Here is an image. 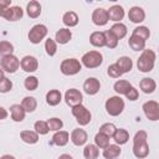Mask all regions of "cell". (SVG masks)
I'll list each match as a JSON object with an SVG mask.
<instances>
[{
    "label": "cell",
    "mask_w": 159,
    "mask_h": 159,
    "mask_svg": "<svg viewBox=\"0 0 159 159\" xmlns=\"http://www.w3.org/2000/svg\"><path fill=\"white\" fill-rule=\"evenodd\" d=\"M144 114L150 120H158L159 119V104L155 101H148L143 104Z\"/></svg>",
    "instance_id": "30bf717a"
},
{
    "label": "cell",
    "mask_w": 159,
    "mask_h": 159,
    "mask_svg": "<svg viewBox=\"0 0 159 159\" xmlns=\"http://www.w3.org/2000/svg\"><path fill=\"white\" fill-rule=\"evenodd\" d=\"M92 21L94 25L97 26H104L107 22H108V14H107V10L102 9V7H98L93 11L92 14Z\"/></svg>",
    "instance_id": "7c38bea8"
},
{
    "label": "cell",
    "mask_w": 159,
    "mask_h": 159,
    "mask_svg": "<svg viewBox=\"0 0 159 159\" xmlns=\"http://www.w3.org/2000/svg\"><path fill=\"white\" fill-rule=\"evenodd\" d=\"M72 114L76 117V119H77L80 125H87L91 122V118H92L91 112L82 104L72 107Z\"/></svg>",
    "instance_id": "8992f818"
},
{
    "label": "cell",
    "mask_w": 159,
    "mask_h": 159,
    "mask_svg": "<svg viewBox=\"0 0 159 159\" xmlns=\"http://www.w3.org/2000/svg\"><path fill=\"white\" fill-rule=\"evenodd\" d=\"M1 78H4V72H2V70H0V80Z\"/></svg>",
    "instance_id": "816d5d0a"
},
{
    "label": "cell",
    "mask_w": 159,
    "mask_h": 159,
    "mask_svg": "<svg viewBox=\"0 0 159 159\" xmlns=\"http://www.w3.org/2000/svg\"><path fill=\"white\" fill-rule=\"evenodd\" d=\"M29 159H30V158H29Z\"/></svg>",
    "instance_id": "f5cc1de1"
},
{
    "label": "cell",
    "mask_w": 159,
    "mask_h": 159,
    "mask_svg": "<svg viewBox=\"0 0 159 159\" xmlns=\"http://www.w3.org/2000/svg\"><path fill=\"white\" fill-rule=\"evenodd\" d=\"M11 88H12V82H11L9 78L4 77V78L0 80V92H1V93H6V92H9Z\"/></svg>",
    "instance_id": "ee69618b"
},
{
    "label": "cell",
    "mask_w": 159,
    "mask_h": 159,
    "mask_svg": "<svg viewBox=\"0 0 159 159\" xmlns=\"http://www.w3.org/2000/svg\"><path fill=\"white\" fill-rule=\"evenodd\" d=\"M155 63V52L153 50H143L142 55L137 61L138 70L142 72H149L153 70Z\"/></svg>",
    "instance_id": "7a4b0ae2"
},
{
    "label": "cell",
    "mask_w": 159,
    "mask_h": 159,
    "mask_svg": "<svg viewBox=\"0 0 159 159\" xmlns=\"http://www.w3.org/2000/svg\"><path fill=\"white\" fill-rule=\"evenodd\" d=\"M47 127H48V130H60L62 127H63V122L60 119V118H50L47 119Z\"/></svg>",
    "instance_id": "f35d334b"
},
{
    "label": "cell",
    "mask_w": 159,
    "mask_h": 159,
    "mask_svg": "<svg viewBox=\"0 0 159 159\" xmlns=\"http://www.w3.org/2000/svg\"><path fill=\"white\" fill-rule=\"evenodd\" d=\"M128 43H129V47L133 51H143L144 47H145V41H143L142 39H139L137 36H133V35L129 37Z\"/></svg>",
    "instance_id": "1f68e13d"
},
{
    "label": "cell",
    "mask_w": 159,
    "mask_h": 159,
    "mask_svg": "<svg viewBox=\"0 0 159 159\" xmlns=\"http://www.w3.org/2000/svg\"><path fill=\"white\" fill-rule=\"evenodd\" d=\"M62 21H63V24H65L66 26L73 27V26H76V25L78 24V16H77V14H76L75 11H67V12L63 15Z\"/></svg>",
    "instance_id": "f546056e"
},
{
    "label": "cell",
    "mask_w": 159,
    "mask_h": 159,
    "mask_svg": "<svg viewBox=\"0 0 159 159\" xmlns=\"http://www.w3.org/2000/svg\"><path fill=\"white\" fill-rule=\"evenodd\" d=\"M71 140L77 147L83 145L87 142V133H86V130L84 129H81V128L73 129L72 133H71Z\"/></svg>",
    "instance_id": "9a60e30c"
},
{
    "label": "cell",
    "mask_w": 159,
    "mask_h": 159,
    "mask_svg": "<svg viewBox=\"0 0 159 159\" xmlns=\"http://www.w3.org/2000/svg\"><path fill=\"white\" fill-rule=\"evenodd\" d=\"M113 139H114V142L117 143V144H125L127 142H128V139H129V133L125 130V129H123V128H119V129H116V132H114V134H113Z\"/></svg>",
    "instance_id": "83f0119b"
},
{
    "label": "cell",
    "mask_w": 159,
    "mask_h": 159,
    "mask_svg": "<svg viewBox=\"0 0 159 159\" xmlns=\"http://www.w3.org/2000/svg\"><path fill=\"white\" fill-rule=\"evenodd\" d=\"M1 67H2V70H5L9 73H14L20 67V61H19V58L16 56L7 55V56H4L2 57V60H1Z\"/></svg>",
    "instance_id": "9c48e42d"
},
{
    "label": "cell",
    "mask_w": 159,
    "mask_h": 159,
    "mask_svg": "<svg viewBox=\"0 0 159 159\" xmlns=\"http://www.w3.org/2000/svg\"><path fill=\"white\" fill-rule=\"evenodd\" d=\"M7 117V111L4 107H0V119H5Z\"/></svg>",
    "instance_id": "c3c4849f"
},
{
    "label": "cell",
    "mask_w": 159,
    "mask_h": 159,
    "mask_svg": "<svg viewBox=\"0 0 159 159\" xmlns=\"http://www.w3.org/2000/svg\"><path fill=\"white\" fill-rule=\"evenodd\" d=\"M26 11H27V15L32 19H36L37 16H40L41 14V5L39 1H30L26 6Z\"/></svg>",
    "instance_id": "cb8c5ba5"
},
{
    "label": "cell",
    "mask_w": 159,
    "mask_h": 159,
    "mask_svg": "<svg viewBox=\"0 0 159 159\" xmlns=\"http://www.w3.org/2000/svg\"><path fill=\"white\" fill-rule=\"evenodd\" d=\"M12 51H14L12 43H10L9 41H1L0 42V53L1 55H4V56L12 55Z\"/></svg>",
    "instance_id": "60d3db41"
},
{
    "label": "cell",
    "mask_w": 159,
    "mask_h": 159,
    "mask_svg": "<svg viewBox=\"0 0 159 159\" xmlns=\"http://www.w3.org/2000/svg\"><path fill=\"white\" fill-rule=\"evenodd\" d=\"M82 93L76 89V88H70L66 93H65V101L68 106L71 107H75V106H78V104H82Z\"/></svg>",
    "instance_id": "8fae6325"
},
{
    "label": "cell",
    "mask_w": 159,
    "mask_h": 159,
    "mask_svg": "<svg viewBox=\"0 0 159 159\" xmlns=\"http://www.w3.org/2000/svg\"><path fill=\"white\" fill-rule=\"evenodd\" d=\"M89 42L96 46V47H103L106 46V37H104V32L102 31H94L89 36Z\"/></svg>",
    "instance_id": "d6986e66"
},
{
    "label": "cell",
    "mask_w": 159,
    "mask_h": 159,
    "mask_svg": "<svg viewBox=\"0 0 159 159\" xmlns=\"http://www.w3.org/2000/svg\"><path fill=\"white\" fill-rule=\"evenodd\" d=\"M128 17L132 22H135V24H139L142 22L144 19H145V12L142 7L139 6H133L130 7L129 12H128Z\"/></svg>",
    "instance_id": "e0dca14e"
},
{
    "label": "cell",
    "mask_w": 159,
    "mask_h": 159,
    "mask_svg": "<svg viewBox=\"0 0 159 159\" xmlns=\"http://www.w3.org/2000/svg\"><path fill=\"white\" fill-rule=\"evenodd\" d=\"M104 37H106V46L109 47V48H116L117 45H118V40L116 39V36L109 31H104Z\"/></svg>",
    "instance_id": "8d00e7d4"
},
{
    "label": "cell",
    "mask_w": 159,
    "mask_h": 159,
    "mask_svg": "<svg viewBox=\"0 0 159 159\" xmlns=\"http://www.w3.org/2000/svg\"><path fill=\"white\" fill-rule=\"evenodd\" d=\"M132 35H133V36H137V37H139V39H142L143 41H145V40L149 39L150 31H149L148 27H145V26H138V27H135V29L133 30V34H132Z\"/></svg>",
    "instance_id": "d590c367"
},
{
    "label": "cell",
    "mask_w": 159,
    "mask_h": 159,
    "mask_svg": "<svg viewBox=\"0 0 159 159\" xmlns=\"http://www.w3.org/2000/svg\"><path fill=\"white\" fill-rule=\"evenodd\" d=\"M62 99V94L58 89H51L46 94V102L50 106H57Z\"/></svg>",
    "instance_id": "603a6c76"
},
{
    "label": "cell",
    "mask_w": 159,
    "mask_h": 159,
    "mask_svg": "<svg viewBox=\"0 0 159 159\" xmlns=\"http://www.w3.org/2000/svg\"><path fill=\"white\" fill-rule=\"evenodd\" d=\"M58 159H73L70 154H62V155H60V158Z\"/></svg>",
    "instance_id": "681fc988"
},
{
    "label": "cell",
    "mask_w": 159,
    "mask_h": 159,
    "mask_svg": "<svg viewBox=\"0 0 159 159\" xmlns=\"http://www.w3.org/2000/svg\"><path fill=\"white\" fill-rule=\"evenodd\" d=\"M68 139H70V134L65 130H57L52 137V142L58 147L66 145L68 143Z\"/></svg>",
    "instance_id": "ffe728a7"
},
{
    "label": "cell",
    "mask_w": 159,
    "mask_h": 159,
    "mask_svg": "<svg viewBox=\"0 0 159 159\" xmlns=\"http://www.w3.org/2000/svg\"><path fill=\"white\" fill-rule=\"evenodd\" d=\"M34 127H35V132L37 134H47L48 133V127L45 120H37Z\"/></svg>",
    "instance_id": "7bdbcfd3"
},
{
    "label": "cell",
    "mask_w": 159,
    "mask_h": 159,
    "mask_svg": "<svg viewBox=\"0 0 159 159\" xmlns=\"http://www.w3.org/2000/svg\"><path fill=\"white\" fill-rule=\"evenodd\" d=\"M24 86H25V88H26L27 91H35V89L37 88V86H39V80H37V77H35V76H29V77H26V78H25V82H24Z\"/></svg>",
    "instance_id": "74e56055"
},
{
    "label": "cell",
    "mask_w": 159,
    "mask_h": 159,
    "mask_svg": "<svg viewBox=\"0 0 159 159\" xmlns=\"http://www.w3.org/2000/svg\"><path fill=\"white\" fill-rule=\"evenodd\" d=\"M47 35V27L42 24L35 25L29 32V40L32 43H40Z\"/></svg>",
    "instance_id": "52a82bcc"
},
{
    "label": "cell",
    "mask_w": 159,
    "mask_h": 159,
    "mask_svg": "<svg viewBox=\"0 0 159 159\" xmlns=\"http://www.w3.org/2000/svg\"><path fill=\"white\" fill-rule=\"evenodd\" d=\"M11 5V0H0V9H7Z\"/></svg>",
    "instance_id": "7dc6e473"
},
{
    "label": "cell",
    "mask_w": 159,
    "mask_h": 159,
    "mask_svg": "<svg viewBox=\"0 0 159 159\" xmlns=\"http://www.w3.org/2000/svg\"><path fill=\"white\" fill-rule=\"evenodd\" d=\"M130 87H132V84L125 80H119L114 83V91L119 94H125Z\"/></svg>",
    "instance_id": "836d02e7"
},
{
    "label": "cell",
    "mask_w": 159,
    "mask_h": 159,
    "mask_svg": "<svg viewBox=\"0 0 159 159\" xmlns=\"http://www.w3.org/2000/svg\"><path fill=\"white\" fill-rule=\"evenodd\" d=\"M83 155L86 159H97L99 155V148L94 144H87L83 149Z\"/></svg>",
    "instance_id": "4dcf8cb0"
},
{
    "label": "cell",
    "mask_w": 159,
    "mask_h": 159,
    "mask_svg": "<svg viewBox=\"0 0 159 159\" xmlns=\"http://www.w3.org/2000/svg\"><path fill=\"white\" fill-rule=\"evenodd\" d=\"M71 37H72L71 30H68V29H60V30L56 32L55 40H56L58 43L65 45V43H67V42L71 40Z\"/></svg>",
    "instance_id": "44dd1931"
},
{
    "label": "cell",
    "mask_w": 159,
    "mask_h": 159,
    "mask_svg": "<svg viewBox=\"0 0 159 159\" xmlns=\"http://www.w3.org/2000/svg\"><path fill=\"white\" fill-rule=\"evenodd\" d=\"M10 113H11V118L15 122H22L25 119V109L22 108L21 104H12L10 107Z\"/></svg>",
    "instance_id": "ac0fdd59"
},
{
    "label": "cell",
    "mask_w": 159,
    "mask_h": 159,
    "mask_svg": "<svg viewBox=\"0 0 159 159\" xmlns=\"http://www.w3.org/2000/svg\"><path fill=\"white\" fill-rule=\"evenodd\" d=\"M117 66L119 67V70L122 71V73H125V72H129L130 70H132V67H133V62H132V60L129 58V57H127V56H122V57H119L118 60H117Z\"/></svg>",
    "instance_id": "484cf974"
},
{
    "label": "cell",
    "mask_w": 159,
    "mask_h": 159,
    "mask_svg": "<svg viewBox=\"0 0 159 159\" xmlns=\"http://www.w3.org/2000/svg\"><path fill=\"white\" fill-rule=\"evenodd\" d=\"M61 72L66 76H72V75H76L81 70H82V65L78 60L76 58H66L61 62Z\"/></svg>",
    "instance_id": "5b68a950"
},
{
    "label": "cell",
    "mask_w": 159,
    "mask_h": 159,
    "mask_svg": "<svg viewBox=\"0 0 159 159\" xmlns=\"http://www.w3.org/2000/svg\"><path fill=\"white\" fill-rule=\"evenodd\" d=\"M108 14V20L119 22L123 17H124V10L120 5H113L109 7V10H107Z\"/></svg>",
    "instance_id": "2e32d148"
},
{
    "label": "cell",
    "mask_w": 159,
    "mask_h": 159,
    "mask_svg": "<svg viewBox=\"0 0 159 159\" xmlns=\"http://www.w3.org/2000/svg\"><path fill=\"white\" fill-rule=\"evenodd\" d=\"M138 96H139V93H138V91L132 86L129 89H128V92L125 93V97L129 99V101H135L137 98H138Z\"/></svg>",
    "instance_id": "bcb514c9"
},
{
    "label": "cell",
    "mask_w": 159,
    "mask_h": 159,
    "mask_svg": "<svg viewBox=\"0 0 159 159\" xmlns=\"http://www.w3.org/2000/svg\"><path fill=\"white\" fill-rule=\"evenodd\" d=\"M45 50H46V53L48 56H53L56 53V51H57L56 42L52 39H47L46 42H45Z\"/></svg>",
    "instance_id": "b9f144b4"
},
{
    "label": "cell",
    "mask_w": 159,
    "mask_h": 159,
    "mask_svg": "<svg viewBox=\"0 0 159 159\" xmlns=\"http://www.w3.org/2000/svg\"><path fill=\"white\" fill-rule=\"evenodd\" d=\"M20 66L25 72H35L39 67V62L34 56H25L20 61Z\"/></svg>",
    "instance_id": "4fadbf2b"
},
{
    "label": "cell",
    "mask_w": 159,
    "mask_h": 159,
    "mask_svg": "<svg viewBox=\"0 0 159 159\" xmlns=\"http://www.w3.org/2000/svg\"><path fill=\"white\" fill-rule=\"evenodd\" d=\"M21 106H22V108L25 109V112L31 113V112H34V111L36 109L37 102H36L35 97H25V98L22 99V102H21Z\"/></svg>",
    "instance_id": "d6a6232c"
},
{
    "label": "cell",
    "mask_w": 159,
    "mask_h": 159,
    "mask_svg": "<svg viewBox=\"0 0 159 159\" xmlns=\"http://www.w3.org/2000/svg\"><path fill=\"white\" fill-rule=\"evenodd\" d=\"M0 159H16V158L12 157V155H10V154H5V155H2Z\"/></svg>",
    "instance_id": "f907efd6"
},
{
    "label": "cell",
    "mask_w": 159,
    "mask_h": 159,
    "mask_svg": "<svg viewBox=\"0 0 159 159\" xmlns=\"http://www.w3.org/2000/svg\"><path fill=\"white\" fill-rule=\"evenodd\" d=\"M139 86H140V89H142L144 93H153V92L155 91V88H157L155 81H154L153 78H148V77L143 78V80L140 81Z\"/></svg>",
    "instance_id": "7402d4cb"
},
{
    "label": "cell",
    "mask_w": 159,
    "mask_h": 159,
    "mask_svg": "<svg viewBox=\"0 0 159 159\" xmlns=\"http://www.w3.org/2000/svg\"><path fill=\"white\" fill-rule=\"evenodd\" d=\"M94 145L97 148H101V149H104L109 145V138L102 133H97L96 137H94Z\"/></svg>",
    "instance_id": "e575fe53"
},
{
    "label": "cell",
    "mask_w": 159,
    "mask_h": 159,
    "mask_svg": "<svg viewBox=\"0 0 159 159\" xmlns=\"http://www.w3.org/2000/svg\"><path fill=\"white\" fill-rule=\"evenodd\" d=\"M109 31L116 36L117 40H120V39H123V37L127 35V26H125L124 24H122V22H116V24L111 27Z\"/></svg>",
    "instance_id": "d4e9b609"
},
{
    "label": "cell",
    "mask_w": 159,
    "mask_h": 159,
    "mask_svg": "<svg viewBox=\"0 0 159 159\" xmlns=\"http://www.w3.org/2000/svg\"><path fill=\"white\" fill-rule=\"evenodd\" d=\"M124 109V101L118 97V96H113L111 98H108L106 101V111L109 116H119Z\"/></svg>",
    "instance_id": "3957f363"
},
{
    "label": "cell",
    "mask_w": 159,
    "mask_h": 159,
    "mask_svg": "<svg viewBox=\"0 0 159 159\" xmlns=\"http://www.w3.org/2000/svg\"><path fill=\"white\" fill-rule=\"evenodd\" d=\"M116 129H117V128L114 127V124H112V123H104V124L101 125V128H99V133H102V134L107 135L108 138H111V137H113Z\"/></svg>",
    "instance_id": "ab89813d"
},
{
    "label": "cell",
    "mask_w": 159,
    "mask_h": 159,
    "mask_svg": "<svg viewBox=\"0 0 159 159\" xmlns=\"http://www.w3.org/2000/svg\"><path fill=\"white\" fill-rule=\"evenodd\" d=\"M81 61L87 68H96L102 65L103 56L99 51H88L82 56Z\"/></svg>",
    "instance_id": "277c9868"
},
{
    "label": "cell",
    "mask_w": 159,
    "mask_h": 159,
    "mask_svg": "<svg viewBox=\"0 0 159 159\" xmlns=\"http://www.w3.org/2000/svg\"><path fill=\"white\" fill-rule=\"evenodd\" d=\"M108 75L111 76V77H113V78H119L123 73H122V71L119 70V67L117 66V63H113V65H111L109 67H108Z\"/></svg>",
    "instance_id": "f6af8a7d"
},
{
    "label": "cell",
    "mask_w": 159,
    "mask_h": 159,
    "mask_svg": "<svg viewBox=\"0 0 159 159\" xmlns=\"http://www.w3.org/2000/svg\"><path fill=\"white\" fill-rule=\"evenodd\" d=\"M101 88V83L97 78L94 77H89L84 81L83 83V89L87 94H96Z\"/></svg>",
    "instance_id": "5bb4252c"
},
{
    "label": "cell",
    "mask_w": 159,
    "mask_h": 159,
    "mask_svg": "<svg viewBox=\"0 0 159 159\" xmlns=\"http://www.w3.org/2000/svg\"><path fill=\"white\" fill-rule=\"evenodd\" d=\"M22 9L20 6H10L7 9H0V16L9 21H17L22 17Z\"/></svg>",
    "instance_id": "ba28073f"
},
{
    "label": "cell",
    "mask_w": 159,
    "mask_h": 159,
    "mask_svg": "<svg viewBox=\"0 0 159 159\" xmlns=\"http://www.w3.org/2000/svg\"><path fill=\"white\" fill-rule=\"evenodd\" d=\"M120 154V148L117 144H109L103 150V157L106 159H114Z\"/></svg>",
    "instance_id": "4316f807"
},
{
    "label": "cell",
    "mask_w": 159,
    "mask_h": 159,
    "mask_svg": "<svg viewBox=\"0 0 159 159\" xmlns=\"http://www.w3.org/2000/svg\"><path fill=\"white\" fill-rule=\"evenodd\" d=\"M20 137L27 144H35L39 142V134L32 130H22L20 133Z\"/></svg>",
    "instance_id": "f1b7e54d"
},
{
    "label": "cell",
    "mask_w": 159,
    "mask_h": 159,
    "mask_svg": "<svg viewBox=\"0 0 159 159\" xmlns=\"http://www.w3.org/2000/svg\"><path fill=\"white\" fill-rule=\"evenodd\" d=\"M147 138H148V135H147V132H144V130H139L134 135L133 154L139 159H143V158L148 157V154H149V145H148Z\"/></svg>",
    "instance_id": "6da1fadb"
}]
</instances>
